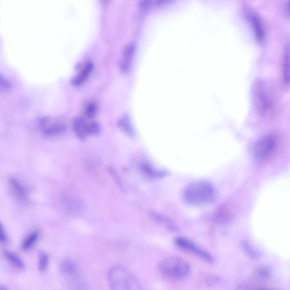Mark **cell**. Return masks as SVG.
Returning <instances> with one entry per match:
<instances>
[{
	"instance_id": "obj_1",
	"label": "cell",
	"mask_w": 290,
	"mask_h": 290,
	"mask_svg": "<svg viewBox=\"0 0 290 290\" xmlns=\"http://www.w3.org/2000/svg\"><path fill=\"white\" fill-rule=\"evenodd\" d=\"M182 197L188 205L201 206L212 203L216 199L217 191L210 182L198 181L187 186L182 191Z\"/></svg>"
},
{
	"instance_id": "obj_2",
	"label": "cell",
	"mask_w": 290,
	"mask_h": 290,
	"mask_svg": "<svg viewBox=\"0 0 290 290\" xmlns=\"http://www.w3.org/2000/svg\"><path fill=\"white\" fill-rule=\"evenodd\" d=\"M253 101L258 113L261 116H270L275 112L277 96L270 85L258 81L253 89Z\"/></svg>"
},
{
	"instance_id": "obj_3",
	"label": "cell",
	"mask_w": 290,
	"mask_h": 290,
	"mask_svg": "<svg viewBox=\"0 0 290 290\" xmlns=\"http://www.w3.org/2000/svg\"><path fill=\"white\" fill-rule=\"evenodd\" d=\"M111 289L114 290H141V285L135 275L126 268L114 266L108 272Z\"/></svg>"
},
{
	"instance_id": "obj_4",
	"label": "cell",
	"mask_w": 290,
	"mask_h": 290,
	"mask_svg": "<svg viewBox=\"0 0 290 290\" xmlns=\"http://www.w3.org/2000/svg\"><path fill=\"white\" fill-rule=\"evenodd\" d=\"M158 267L164 276L175 281L182 280L187 277L191 269L187 261L176 256L165 258L160 261Z\"/></svg>"
},
{
	"instance_id": "obj_5",
	"label": "cell",
	"mask_w": 290,
	"mask_h": 290,
	"mask_svg": "<svg viewBox=\"0 0 290 290\" xmlns=\"http://www.w3.org/2000/svg\"><path fill=\"white\" fill-rule=\"evenodd\" d=\"M60 271L64 280L70 289H85L87 282L77 264L70 259L64 260L60 264Z\"/></svg>"
},
{
	"instance_id": "obj_6",
	"label": "cell",
	"mask_w": 290,
	"mask_h": 290,
	"mask_svg": "<svg viewBox=\"0 0 290 290\" xmlns=\"http://www.w3.org/2000/svg\"><path fill=\"white\" fill-rule=\"evenodd\" d=\"M277 146V139L274 135H268L260 138L254 146V154L258 159L268 158L274 153Z\"/></svg>"
},
{
	"instance_id": "obj_7",
	"label": "cell",
	"mask_w": 290,
	"mask_h": 290,
	"mask_svg": "<svg viewBox=\"0 0 290 290\" xmlns=\"http://www.w3.org/2000/svg\"><path fill=\"white\" fill-rule=\"evenodd\" d=\"M175 244L180 249L201 258L207 262L213 263L214 258L209 252L200 248L188 239L178 237L175 239Z\"/></svg>"
},
{
	"instance_id": "obj_8",
	"label": "cell",
	"mask_w": 290,
	"mask_h": 290,
	"mask_svg": "<svg viewBox=\"0 0 290 290\" xmlns=\"http://www.w3.org/2000/svg\"><path fill=\"white\" fill-rule=\"evenodd\" d=\"M9 187L14 198L20 201H26L28 192L26 187L19 180L15 178H10L8 181Z\"/></svg>"
},
{
	"instance_id": "obj_9",
	"label": "cell",
	"mask_w": 290,
	"mask_h": 290,
	"mask_svg": "<svg viewBox=\"0 0 290 290\" xmlns=\"http://www.w3.org/2000/svg\"><path fill=\"white\" fill-rule=\"evenodd\" d=\"M64 206L67 212L72 214H78L83 212L85 203L80 199L76 197L67 196L64 199Z\"/></svg>"
},
{
	"instance_id": "obj_10",
	"label": "cell",
	"mask_w": 290,
	"mask_h": 290,
	"mask_svg": "<svg viewBox=\"0 0 290 290\" xmlns=\"http://www.w3.org/2000/svg\"><path fill=\"white\" fill-rule=\"evenodd\" d=\"M232 207L228 203H224L220 206L215 212L214 220L220 223H229L234 217V212Z\"/></svg>"
},
{
	"instance_id": "obj_11",
	"label": "cell",
	"mask_w": 290,
	"mask_h": 290,
	"mask_svg": "<svg viewBox=\"0 0 290 290\" xmlns=\"http://www.w3.org/2000/svg\"><path fill=\"white\" fill-rule=\"evenodd\" d=\"M135 50V46L134 44H129L124 49L120 62V70L122 72L127 73L130 70Z\"/></svg>"
},
{
	"instance_id": "obj_12",
	"label": "cell",
	"mask_w": 290,
	"mask_h": 290,
	"mask_svg": "<svg viewBox=\"0 0 290 290\" xmlns=\"http://www.w3.org/2000/svg\"><path fill=\"white\" fill-rule=\"evenodd\" d=\"M89 124L83 117H77L74 120L73 122V131L79 138L83 139L89 135Z\"/></svg>"
},
{
	"instance_id": "obj_13",
	"label": "cell",
	"mask_w": 290,
	"mask_h": 290,
	"mask_svg": "<svg viewBox=\"0 0 290 290\" xmlns=\"http://www.w3.org/2000/svg\"><path fill=\"white\" fill-rule=\"evenodd\" d=\"M139 168L142 174L148 178H160L167 176L166 172L157 170L148 163H142Z\"/></svg>"
},
{
	"instance_id": "obj_14",
	"label": "cell",
	"mask_w": 290,
	"mask_h": 290,
	"mask_svg": "<svg viewBox=\"0 0 290 290\" xmlns=\"http://www.w3.org/2000/svg\"><path fill=\"white\" fill-rule=\"evenodd\" d=\"M282 81L286 87L290 86V46L286 48L283 59Z\"/></svg>"
},
{
	"instance_id": "obj_15",
	"label": "cell",
	"mask_w": 290,
	"mask_h": 290,
	"mask_svg": "<svg viewBox=\"0 0 290 290\" xmlns=\"http://www.w3.org/2000/svg\"><path fill=\"white\" fill-rule=\"evenodd\" d=\"M250 21L257 41L263 43L265 39V30L262 22L259 17L255 15L250 16Z\"/></svg>"
},
{
	"instance_id": "obj_16",
	"label": "cell",
	"mask_w": 290,
	"mask_h": 290,
	"mask_svg": "<svg viewBox=\"0 0 290 290\" xmlns=\"http://www.w3.org/2000/svg\"><path fill=\"white\" fill-rule=\"evenodd\" d=\"M94 66L92 63H88L84 67L76 77L72 80V84L76 87H79L87 81L91 73Z\"/></svg>"
},
{
	"instance_id": "obj_17",
	"label": "cell",
	"mask_w": 290,
	"mask_h": 290,
	"mask_svg": "<svg viewBox=\"0 0 290 290\" xmlns=\"http://www.w3.org/2000/svg\"><path fill=\"white\" fill-rule=\"evenodd\" d=\"M151 217L154 220L166 226L170 230L176 231L178 230V228L174 221L172 220L169 217H167L162 214L152 212L150 213Z\"/></svg>"
},
{
	"instance_id": "obj_18",
	"label": "cell",
	"mask_w": 290,
	"mask_h": 290,
	"mask_svg": "<svg viewBox=\"0 0 290 290\" xmlns=\"http://www.w3.org/2000/svg\"><path fill=\"white\" fill-rule=\"evenodd\" d=\"M117 127L125 134L129 136L134 135L133 128H132L130 117L127 114H124L119 118L117 120Z\"/></svg>"
},
{
	"instance_id": "obj_19",
	"label": "cell",
	"mask_w": 290,
	"mask_h": 290,
	"mask_svg": "<svg viewBox=\"0 0 290 290\" xmlns=\"http://www.w3.org/2000/svg\"><path fill=\"white\" fill-rule=\"evenodd\" d=\"M39 238V232L35 231L31 232L23 240L22 245H21V248L23 250H29L37 242Z\"/></svg>"
},
{
	"instance_id": "obj_20",
	"label": "cell",
	"mask_w": 290,
	"mask_h": 290,
	"mask_svg": "<svg viewBox=\"0 0 290 290\" xmlns=\"http://www.w3.org/2000/svg\"><path fill=\"white\" fill-rule=\"evenodd\" d=\"M44 132L45 135L52 137L59 134L64 130V127L63 125L59 123H53L49 125L44 124Z\"/></svg>"
},
{
	"instance_id": "obj_21",
	"label": "cell",
	"mask_w": 290,
	"mask_h": 290,
	"mask_svg": "<svg viewBox=\"0 0 290 290\" xmlns=\"http://www.w3.org/2000/svg\"><path fill=\"white\" fill-rule=\"evenodd\" d=\"M4 256L6 259L13 266L18 268H20V269H23L24 268L25 266L23 261L19 256L16 255L15 253L10 251H5L4 252Z\"/></svg>"
},
{
	"instance_id": "obj_22",
	"label": "cell",
	"mask_w": 290,
	"mask_h": 290,
	"mask_svg": "<svg viewBox=\"0 0 290 290\" xmlns=\"http://www.w3.org/2000/svg\"><path fill=\"white\" fill-rule=\"evenodd\" d=\"M49 263V256L45 252L39 253L38 268L40 271H45L47 268Z\"/></svg>"
},
{
	"instance_id": "obj_23",
	"label": "cell",
	"mask_w": 290,
	"mask_h": 290,
	"mask_svg": "<svg viewBox=\"0 0 290 290\" xmlns=\"http://www.w3.org/2000/svg\"><path fill=\"white\" fill-rule=\"evenodd\" d=\"M98 112V107L95 103L90 102L88 104L85 109V114L89 119H92Z\"/></svg>"
},
{
	"instance_id": "obj_24",
	"label": "cell",
	"mask_w": 290,
	"mask_h": 290,
	"mask_svg": "<svg viewBox=\"0 0 290 290\" xmlns=\"http://www.w3.org/2000/svg\"><path fill=\"white\" fill-rule=\"evenodd\" d=\"M100 126L96 122L89 123V135H96L99 133Z\"/></svg>"
},
{
	"instance_id": "obj_25",
	"label": "cell",
	"mask_w": 290,
	"mask_h": 290,
	"mask_svg": "<svg viewBox=\"0 0 290 290\" xmlns=\"http://www.w3.org/2000/svg\"><path fill=\"white\" fill-rule=\"evenodd\" d=\"M154 0H140L139 3V8L142 12H145L152 6Z\"/></svg>"
},
{
	"instance_id": "obj_26",
	"label": "cell",
	"mask_w": 290,
	"mask_h": 290,
	"mask_svg": "<svg viewBox=\"0 0 290 290\" xmlns=\"http://www.w3.org/2000/svg\"><path fill=\"white\" fill-rule=\"evenodd\" d=\"M0 85H1V89H3V90H8L11 88V84L9 81L2 76L1 77V80H0Z\"/></svg>"
},
{
	"instance_id": "obj_27",
	"label": "cell",
	"mask_w": 290,
	"mask_h": 290,
	"mask_svg": "<svg viewBox=\"0 0 290 290\" xmlns=\"http://www.w3.org/2000/svg\"><path fill=\"white\" fill-rule=\"evenodd\" d=\"M0 239H1V242L3 243H6L8 241V235H7L2 224H1V226H0Z\"/></svg>"
},
{
	"instance_id": "obj_28",
	"label": "cell",
	"mask_w": 290,
	"mask_h": 290,
	"mask_svg": "<svg viewBox=\"0 0 290 290\" xmlns=\"http://www.w3.org/2000/svg\"><path fill=\"white\" fill-rule=\"evenodd\" d=\"M110 173L111 175H112V177L114 178V181H115L116 182V183L118 185H119V187L121 189L123 190V186H122V184H121V182L120 181V178H119V177H117V175L116 173H115V172H114L113 170L111 169V168H110Z\"/></svg>"
},
{
	"instance_id": "obj_29",
	"label": "cell",
	"mask_w": 290,
	"mask_h": 290,
	"mask_svg": "<svg viewBox=\"0 0 290 290\" xmlns=\"http://www.w3.org/2000/svg\"><path fill=\"white\" fill-rule=\"evenodd\" d=\"M172 0H156V4L158 6H162L167 5Z\"/></svg>"
},
{
	"instance_id": "obj_30",
	"label": "cell",
	"mask_w": 290,
	"mask_h": 290,
	"mask_svg": "<svg viewBox=\"0 0 290 290\" xmlns=\"http://www.w3.org/2000/svg\"><path fill=\"white\" fill-rule=\"evenodd\" d=\"M289 12L290 13V0H289Z\"/></svg>"
}]
</instances>
